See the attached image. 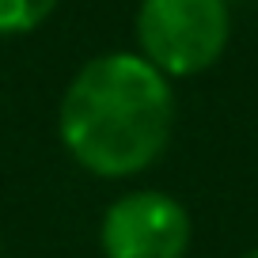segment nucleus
<instances>
[{
    "instance_id": "f257e3e1",
    "label": "nucleus",
    "mask_w": 258,
    "mask_h": 258,
    "mask_svg": "<svg viewBox=\"0 0 258 258\" xmlns=\"http://www.w3.org/2000/svg\"><path fill=\"white\" fill-rule=\"evenodd\" d=\"M175 114L171 76L137 49H110L73 73L57 106V137L76 167L121 182L163 160Z\"/></svg>"
},
{
    "instance_id": "f03ea898",
    "label": "nucleus",
    "mask_w": 258,
    "mask_h": 258,
    "mask_svg": "<svg viewBox=\"0 0 258 258\" xmlns=\"http://www.w3.org/2000/svg\"><path fill=\"white\" fill-rule=\"evenodd\" d=\"M137 53L163 76H202L232 42L228 0H141L133 16Z\"/></svg>"
},
{
    "instance_id": "7ed1b4c3",
    "label": "nucleus",
    "mask_w": 258,
    "mask_h": 258,
    "mask_svg": "<svg viewBox=\"0 0 258 258\" xmlns=\"http://www.w3.org/2000/svg\"><path fill=\"white\" fill-rule=\"evenodd\" d=\"M190 243V209L167 190H125L99 220L103 258H186Z\"/></svg>"
},
{
    "instance_id": "20e7f679",
    "label": "nucleus",
    "mask_w": 258,
    "mask_h": 258,
    "mask_svg": "<svg viewBox=\"0 0 258 258\" xmlns=\"http://www.w3.org/2000/svg\"><path fill=\"white\" fill-rule=\"evenodd\" d=\"M61 0H0V38H23L38 31Z\"/></svg>"
},
{
    "instance_id": "39448f33",
    "label": "nucleus",
    "mask_w": 258,
    "mask_h": 258,
    "mask_svg": "<svg viewBox=\"0 0 258 258\" xmlns=\"http://www.w3.org/2000/svg\"><path fill=\"white\" fill-rule=\"evenodd\" d=\"M239 258H258V247H250V250H243Z\"/></svg>"
},
{
    "instance_id": "423d86ee",
    "label": "nucleus",
    "mask_w": 258,
    "mask_h": 258,
    "mask_svg": "<svg viewBox=\"0 0 258 258\" xmlns=\"http://www.w3.org/2000/svg\"><path fill=\"white\" fill-rule=\"evenodd\" d=\"M0 254H4V232H0Z\"/></svg>"
}]
</instances>
